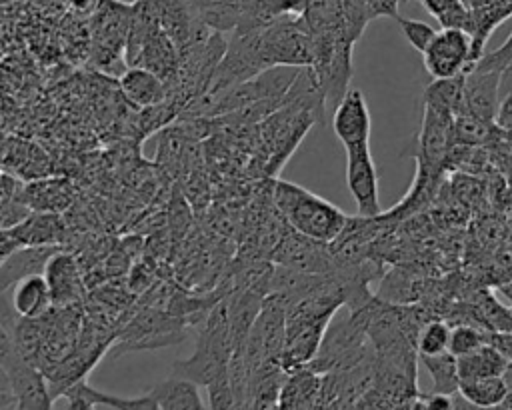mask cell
I'll list each match as a JSON object with an SVG mask.
<instances>
[{
	"label": "cell",
	"instance_id": "cell-7",
	"mask_svg": "<svg viewBox=\"0 0 512 410\" xmlns=\"http://www.w3.org/2000/svg\"><path fill=\"white\" fill-rule=\"evenodd\" d=\"M332 128L344 148L370 144V112L364 94L348 88L334 108Z\"/></svg>",
	"mask_w": 512,
	"mask_h": 410
},
{
	"label": "cell",
	"instance_id": "cell-27",
	"mask_svg": "<svg viewBox=\"0 0 512 410\" xmlns=\"http://www.w3.org/2000/svg\"><path fill=\"white\" fill-rule=\"evenodd\" d=\"M512 92V62L500 72V98Z\"/></svg>",
	"mask_w": 512,
	"mask_h": 410
},
{
	"label": "cell",
	"instance_id": "cell-19",
	"mask_svg": "<svg viewBox=\"0 0 512 410\" xmlns=\"http://www.w3.org/2000/svg\"><path fill=\"white\" fill-rule=\"evenodd\" d=\"M458 392L476 408H496L508 394V386L502 376H484L460 380Z\"/></svg>",
	"mask_w": 512,
	"mask_h": 410
},
{
	"label": "cell",
	"instance_id": "cell-17",
	"mask_svg": "<svg viewBox=\"0 0 512 410\" xmlns=\"http://www.w3.org/2000/svg\"><path fill=\"white\" fill-rule=\"evenodd\" d=\"M458 358V376L460 380L484 378V376H502L508 364V358L494 348L492 344L484 342L476 350L456 356Z\"/></svg>",
	"mask_w": 512,
	"mask_h": 410
},
{
	"label": "cell",
	"instance_id": "cell-23",
	"mask_svg": "<svg viewBox=\"0 0 512 410\" xmlns=\"http://www.w3.org/2000/svg\"><path fill=\"white\" fill-rule=\"evenodd\" d=\"M486 342V330L470 324V322H462L452 326L450 330V342H448V350L454 356H464L472 350H476L478 346H482Z\"/></svg>",
	"mask_w": 512,
	"mask_h": 410
},
{
	"label": "cell",
	"instance_id": "cell-16",
	"mask_svg": "<svg viewBox=\"0 0 512 410\" xmlns=\"http://www.w3.org/2000/svg\"><path fill=\"white\" fill-rule=\"evenodd\" d=\"M120 88L124 96L138 106H156L166 98L164 80L144 66H132L124 70L120 76Z\"/></svg>",
	"mask_w": 512,
	"mask_h": 410
},
{
	"label": "cell",
	"instance_id": "cell-24",
	"mask_svg": "<svg viewBox=\"0 0 512 410\" xmlns=\"http://www.w3.org/2000/svg\"><path fill=\"white\" fill-rule=\"evenodd\" d=\"M396 22L400 24V30L404 34V38L408 40V44L418 50L420 54L430 46V42L434 40V36L438 34L436 28H432L430 24L422 22V20H412V18H404V16H396Z\"/></svg>",
	"mask_w": 512,
	"mask_h": 410
},
{
	"label": "cell",
	"instance_id": "cell-2",
	"mask_svg": "<svg viewBox=\"0 0 512 410\" xmlns=\"http://www.w3.org/2000/svg\"><path fill=\"white\" fill-rule=\"evenodd\" d=\"M0 378L10 384L16 398V408L20 410L50 408L54 402L44 374L20 350L12 332L4 326L0 338Z\"/></svg>",
	"mask_w": 512,
	"mask_h": 410
},
{
	"label": "cell",
	"instance_id": "cell-8",
	"mask_svg": "<svg viewBox=\"0 0 512 410\" xmlns=\"http://www.w3.org/2000/svg\"><path fill=\"white\" fill-rule=\"evenodd\" d=\"M466 112L496 124L500 106V70H482L472 66L464 74Z\"/></svg>",
	"mask_w": 512,
	"mask_h": 410
},
{
	"label": "cell",
	"instance_id": "cell-18",
	"mask_svg": "<svg viewBox=\"0 0 512 410\" xmlns=\"http://www.w3.org/2000/svg\"><path fill=\"white\" fill-rule=\"evenodd\" d=\"M418 358L424 364V368L430 372L432 392L456 394L460 390L458 358L450 350L440 354H418Z\"/></svg>",
	"mask_w": 512,
	"mask_h": 410
},
{
	"label": "cell",
	"instance_id": "cell-15",
	"mask_svg": "<svg viewBox=\"0 0 512 410\" xmlns=\"http://www.w3.org/2000/svg\"><path fill=\"white\" fill-rule=\"evenodd\" d=\"M148 396L154 402V408H186V410H202L204 402L198 394V384L190 378L172 374L160 384H156Z\"/></svg>",
	"mask_w": 512,
	"mask_h": 410
},
{
	"label": "cell",
	"instance_id": "cell-13",
	"mask_svg": "<svg viewBox=\"0 0 512 410\" xmlns=\"http://www.w3.org/2000/svg\"><path fill=\"white\" fill-rule=\"evenodd\" d=\"M52 304V290L44 272L24 276L14 284L12 308L18 318H42Z\"/></svg>",
	"mask_w": 512,
	"mask_h": 410
},
{
	"label": "cell",
	"instance_id": "cell-11",
	"mask_svg": "<svg viewBox=\"0 0 512 410\" xmlns=\"http://www.w3.org/2000/svg\"><path fill=\"white\" fill-rule=\"evenodd\" d=\"M278 408H322V374L310 366L290 372L280 388Z\"/></svg>",
	"mask_w": 512,
	"mask_h": 410
},
{
	"label": "cell",
	"instance_id": "cell-5",
	"mask_svg": "<svg viewBox=\"0 0 512 410\" xmlns=\"http://www.w3.org/2000/svg\"><path fill=\"white\" fill-rule=\"evenodd\" d=\"M64 236V222L58 212L32 210L24 220L2 228V258L22 246H54Z\"/></svg>",
	"mask_w": 512,
	"mask_h": 410
},
{
	"label": "cell",
	"instance_id": "cell-26",
	"mask_svg": "<svg viewBox=\"0 0 512 410\" xmlns=\"http://www.w3.org/2000/svg\"><path fill=\"white\" fill-rule=\"evenodd\" d=\"M496 126H500L502 130H512V92H508L500 98Z\"/></svg>",
	"mask_w": 512,
	"mask_h": 410
},
{
	"label": "cell",
	"instance_id": "cell-4",
	"mask_svg": "<svg viewBox=\"0 0 512 410\" xmlns=\"http://www.w3.org/2000/svg\"><path fill=\"white\" fill-rule=\"evenodd\" d=\"M346 150V184L356 202L360 216H380V196H378V172L370 154V144L350 146Z\"/></svg>",
	"mask_w": 512,
	"mask_h": 410
},
{
	"label": "cell",
	"instance_id": "cell-6",
	"mask_svg": "<svg viewBox=\"0 0 512 410\" xmlns=\"http://www.w3.org/2000/svg\"><path fill=\"white\" fill-rule=\"evenodd\" d=\"M454 146V114L432 104H424L422 130L418 134V162L442 168Z\"/></svg>",
	"mask_w": 512,
	"mask_h": 410
},
{
	"label": "cell",
	"instance_id": "cell-12",
	"mask_svg": "<svg viewBox=\"0 0 512 410\" xmlns=\"http://www.w3.org/2000/svg\"><path fill=\"white\" fill-rule=\"evenodd\" d=\"M60 246H22L14 250L10 256L2 258L0 266V290L8 292L10 286H14L18 280L30 274L44 272L50 256L58 252Z\"/></svg>",
	"mask_w": 512,
	"mask_h": 410
},
{
	"label": "cell",
	"instance_id": "cell-21",
	"mask_svg": "<svg viewBox=\"0 0 512 410\" xmlns=\"http://www.w3.org/2000/svg\"><path fill=\"white\" fill-rule=\"evenodd\" d=\"M492 122H486L470 112L454 116V144L476 146L490 138Z\"/></svg>",
	"mask_w": 512,
	"mask_h": 410
},
{
	"label": "cell",
	"instance_id": "cell-10",
	"mask_svg": "<svg viewBox=\"0 0 512 410\" xmlns=\"http://www.w3.org/2000/svg\"><path fill=\"white\" fill-rule=\"evenodd\" d=\"M60 396H64L68 400V408H72V410L94 408V406H106V408H116V410H124V408L154 410V402L148 394L138 396V398H120V396L106 394V392L92 388L84 376L78 378L76 382H72L70 386H66Z\"/></svg>",
	"mask_w": 512,
	"mask_h": 410
},
{
	"label": "cell",
	"instance_id": "cell-20",
	"mask_svg": "<svg viewBox=\"0 0 512 410\" xmlns=\"http://www.w3.org/2000/svg\"><path fill=\"white\" fill-rule=\"evenodd\" d=\"M442 28H460L474 36L476 22L466 0H420Z\"/></svg>",
	"mask_w": 512,
	"mask_h": 410
},
{
	"label": "cell",
	"instance_id": "cell-3",
	"mask_svg": "<svg viewBox=\"0 0 512 410\" xmlns=\"http://www.w3.org/2000/svg\"><path fill=\"white\" fill-rule=\"evenodd\" d=\"M472 34L460 28H442L422 52L424 66L432 78H452L468 72L474 62Z\"/></svg>",
	"mask_w": 512,
	"mask_h": 410
},
{
	"label": "cell",
	"instance_id": "cell-25",
	"mask_svg": "<svg viewBox=\"0 0 512 410\" xmlns=\"http://www.w3.org/2000/svg\"><path fill=\"white\" fill-rule=\"evenodd\" d=\"M510 62H512V32L500 48H496L492 52H484L482 58L474 66L482 68V70H500L502 72Z\"/></svg>",
	"mask_w": 512,
	"mask_h": 410
},
{
	"label": "cell",
	"instance_id": "cell-1",
	"mask_svg": "<svg viewBox=\"0 0 512 410\" xmlns=\"http://www.w3.org/2000/svg\"><path fill=\"white\" fill-rule=\"evenodd\" d=\"M272 198L292 230L326 244H332L348 222V216L338 206L294 182L278 180Z\"/></svg>",
	"mask_w": 512,
	"mask_h": 410
},
{
	"label": "cell",
	"instance_id": "cell-22",
	"mask_svg": "<svg viewBox=\"0 0 512 410\" xmlns=\"http://www.w3.org/2000/svg\"><path fill=\"white\" fill-rule=\"evenodd\" d=\"M450 326L444 320H428L416 340L418 354H440L448 350L450 342Z\"/></svg>",
	"mask_w": 512,
	"mask_h": 410
},
{
	"label": "cell",
	"instance_id": "cell-9",
	"mask_svg": "<svg viewBox=\"0 0 512 410\" xmlns=\"http://www.w3.org/2000/svg\"><path fill=\"white\" fill-rule=\"evenodd\" d=\"M54 306H70L80 298L82 278L76 260L66 252H54L44 268Z\"/></svg>",
	"mask_w": 512,
	"mask_h": 410
},
{
	"label": "cell",
	"instance_id": "cell-14",
	"mask_svg": "<svg viewBox=\"0 0 512 410\" xmlns=\"http://www.w3.org/2000/svg\"><path fill=\"white\" fill-rule=\"evenodd\" d=\"M20 198L32 210L60 212L72 204L74 188L64 178H50V180L24 184Z\"/></svg>",
	"mask_w": 512,
	"mask_h": 410
}]
</instances>
